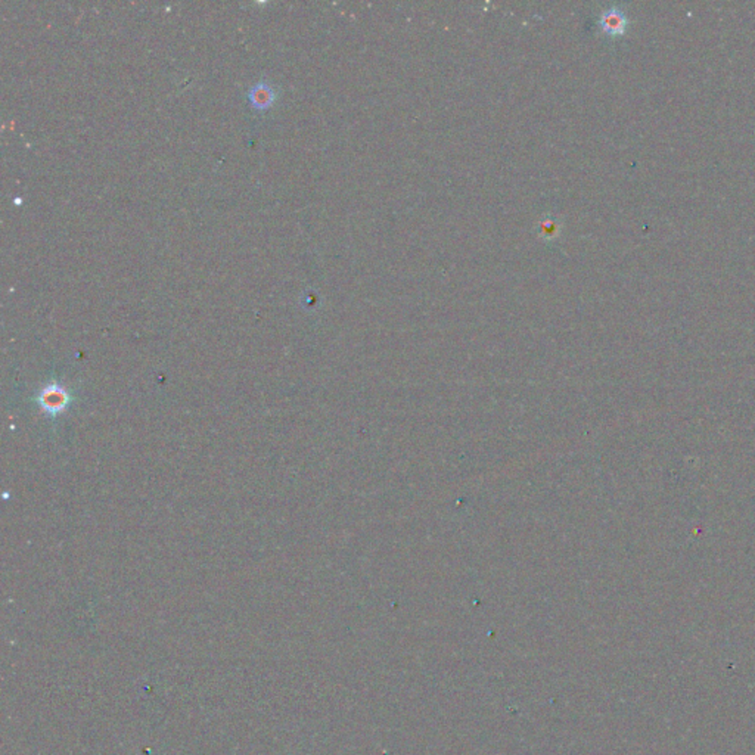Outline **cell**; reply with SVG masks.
<instances>
[{"label": "cell", "mask_w": 755, "mask_h": 755, "mask_svg": "<svg viewBox=\"0 0 755 755\" xmlns=\"http://www.w3.org/2000/svg\"><path fill=\"white\" fill-rule=\"evenodd\" d=\"M52 391L53 390L50 388V390H48L41 395L43 406L48 410H55V412H58V410H61L66 402V394L61 390V388H57V386H55V393Z\"/></svg>", "instance_id": "2"}, {"label": "cell", "mask_w": 755, "mask_h": 755, "mask_svg": "<svg viewBox=\"0 0 755 755\" xmlns=\"http://www.w3.org/2000/svg\"><path fill=\"white\" fill-rule=\"evenodd\" d=\"M601 27L610 36H621L627 28V17L618 9H608L601 15Z\"/></svg>", "instance_id": "1"}]
</instances>
